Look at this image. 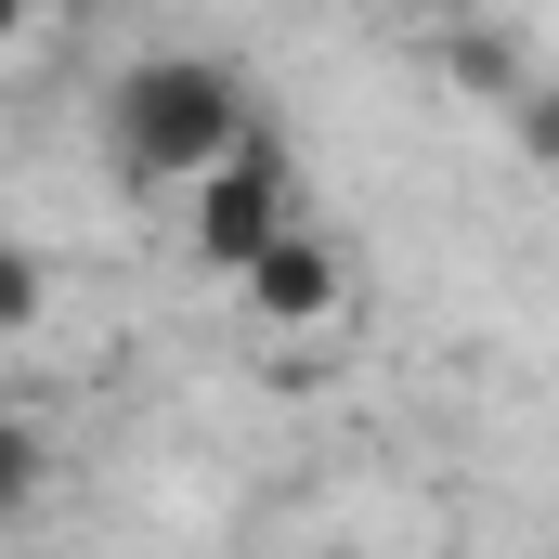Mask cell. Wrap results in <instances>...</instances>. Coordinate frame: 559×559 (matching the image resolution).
Masks as SVG:
<instances>
[{
	"mask_svg": "<svg viewBox=\"0 0 559 559\" xmlns=\"http://www.w3.org/2000/svg\"><path fill=\"white\" fill-rule=\"evenodd\" d=\"M248 131H261L248 118V79L209 66V52H143L131 79L105 92V143H118L131 182H209Z\"/></svg>",
	"mask_w": 559,
	"mask_h": 559,
	"instance_id": "6da1fadb",
	"label": "cell"
},
{
	"mask_svg": "<svg viewBox=\"0 0 559 559\" xmlns=\"http://www.w3.org/2000/svg\"><path fill=\"white\" fill-rule=\"evenodd\" d=\"M286 222H299V209H286V156H274V131H248L222 169H209V182H182V248H195L209 274H248Z\"/></svg>",
	"mask_w": 559,
	"mask_h": 559,
	"instance_id": "7a4b0ae2",
	"label": "cell"
},
{
	"mask_svg": "<svg viewBox=\"0 0 559 559\" xmlns=\"http://www.w3.org/2000/svg\"><path fill=\"white\" fill-rule=\"evenodd\" d=\"M235 286H248V312H261L274 338H312V325H338V299H352V261H338L312 222H286V235H274V248H261Z\"/></svg>",
	"mask_w": 559,
	"mask_h": 559,
	"instance_id": "3957f363",
	"label": "cell"
},
{
	"mask_svg": "<svg viewBox=\"0 0 559 559\" xmlns=\"http://www.w3.org/2000/svg\"><path fill=\"white\" fill-rule=\"evenodd\" d=\"M442 66H455L468 92H495V105H521V92H534L521 39H508V26H481V13H455V26H442Z\"/></svg>",
	"mask_w": 559,
	"mask_h": 559,
	"instance_id": "277c9868",
	"label": "cell"
},
{
	"mask_svg": "<svg viewBox=\"0 0 559 559\" xmlns=\"http://www.w3.org/2000/svg\"><path fill=\"white\" fill-rule=\"evenodd\" d=\"M508 131H521V156H534V169H559V79H534V92L508 105Z\"/></svg>",
	"mask_w": 559,
	"mask_h": 559,
	"instance_id": "5b68a950",
	"label": "cell"
},
{
	"mask_svg": "<svg viewBox=\"0 0 559 559\" xmlns=\"http://www.w3.org/2000/svg\"><path fill=\"white\" fill-rule=\"evenodd\" d=\"M26 481H39V442H26V417H13V404H0V521L26 508Z\"/></svg>",
	"mask_w": 559,
	"mask_h": 559,
	"instance_id": "8992f818",
	"label": "cell"
},
{
	"mask_svg": "<svg viewBox=\"0 0 559 559\" xmlns=\"http://www.w3.org/2000/svg\"><path fill=\"white\" fill-rule=\"evenodd\" d=\"M26 325H39V261L0 248V338H26Z\"/></svg>",
	"mask_w": 559,
	"mask_h": 559,
	"instance_id": "52a82bcc",
	"label": "cell"
},
{
	"mask_svg": "<svg viewBox=\"0 0 559 559\" xmlns=\"http://www.w3.org/2000/svg\"><path fill=\"white\" fill-rule=\"evenodd\" d=\"M13 39H26V0H0V52H13Z\"/></svg>",
	"mask_w": 559,
	"mask_h": 559,
	"instance_id": "ba28073f",
	"label": "cell"
},
{
	"mask_svg": "<svg viewBox=\"0 0 559 559\" xmlns=\"http://www.w3.org/2000/svg\"><path fill=\"white\" fill-rule=\"evenodd\" d=\"M417 13H442V26H455V13H481V0H417Z\"/></svg>",
	"mask_w": 559,
	"mask_h": 559,
	"instance_id": "9c48e42d",
	"label": "cell"
}]
</instances>
